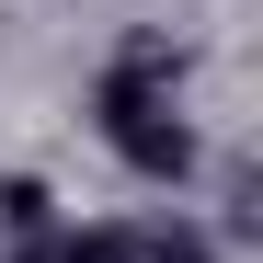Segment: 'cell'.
I'll use <instances>...</instances> for the list:
<instances>
[{
	"instance_id": "2",
	"label": "cell",
	"mask_w": 263,
	"mask_h": 263,
	"mask_svg": "<svg viewBox=\"0 0 263 263\" xmlns=\"http://www.w3.org/2000/svg\"><path fill=\"white\" fill-rule=\"evenodd\" d=\"M0 229H12V240H46L58 229V195L34 183V172H0Z\"/></svg>"
},
{
	"instance_id": "3",
	"label": "cell",
	"mask_w": 263,
	"mask_h": 263,
	"mask_svg": "<svg viewBox=\"0 0 263 263\" xmlns=\"http://www.w3.org/2000/svg\"><path fill=\"white\" fill-rule=\"evenodd\" d=\"M46 263H138V240H126V229H80V240H58Z\"/></svg>"
},
{
	"instance_id": "1",
	"label": "cell",
	"mask_w": 263,
	"mask_h": 263,
	"mask_svg": "<svg viewBox=\"0 0 263 263\" xmlns=\"http://www.w3.org/2000/svg\"><path fill=\"white\" fill-rule=\"evenodd\" d=\"M92 126H103V149L126 172H149V183H183L195 172V126H183V103H172V69H103Z\"/></svg>"
}]
</instances>
